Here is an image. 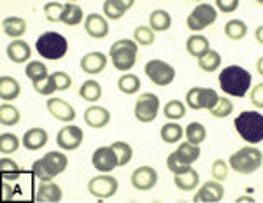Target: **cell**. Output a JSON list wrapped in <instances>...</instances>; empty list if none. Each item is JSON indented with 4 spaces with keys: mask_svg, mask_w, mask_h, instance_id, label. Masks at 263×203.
<instances>
[{
    "mask_svg": "<svg viewBox=\"0 0 263 203\" xmlns=\"http://www.w3.org/2000/svg\"><path fill=\"white\" fill-rule=\"evenodd\" d=\"M218 81H219L221 90L227 93V95L242 98L246 93L249 91V88H251L253 77H251V74H249L248 70L242 69V67L230 65V67H227L224 70H221Z\"/></svg>",
    "mask_w": 263,
    "mask_h": 203,
    "instance_id": "6da1fadb",
    "label": "cell"
},
{
    "mask_svg": "<svg viewBox=\"0 0 263 203\" xmlns=\"http://www.w3.org/2000/svg\"><path fill=\"white\" fill-rule=\"evenodd\" d=\"M237 133L248 144H260L263 140V116L256 111H244L233 121Z\"/></svg>",
    "mask_w": 263,
    "mask_h": 203,
    "instance_id": "7a4b0ae2",
    "label": "cell"
},
{
    "mask_svg": "<svg viewBox=\"0 0 263 203\" xmlns=\"http://www.w3.org/2000/svg\"><path fill=\"white\" fill-rule=\"evenodd\" d=\"M67 165H69V159L63 152L51 151L33 163L32 172L41 182H48V180H53L57 175H60L67 168Z\"/></svg>",
    "mask_w": 263,
    "mask_h": 203,
    "instance_id": "3957f363",
    "label": "cell"
},
{
    "mask_svg": "<svg viewBox=\"0 0 263 203\" xmlns=\"http://www.w3.org/2000/svg\"><path fill=\"white\" fill-rule=\"evenodd\" d=\"M35 49L42 58L51 62L62 60L69 51V42L58 32H44L37 37Z\"/></svg>",
    "mask_w": 263,
    "mask_h": 203,
    "instance_id": "277c9868",
    "label": "cell"
},
{
    "mask_svg": "<svg viewBox=\"0 0 263 203\" xmlns=\"http://www.w3.org/2000/svg\"><path fill=\"white\" fill-rule=\"evenodd\" d=\"M137 42L130 40V39H121L116 40L111 46V62L118 70L121 72H128L130 69H134L135 62H137Z\"/></svg>",
    "mask_w": 263,
    "mask_h": 203,
    "instance_id": "5b68a950",
    "label": "cell"
},
{
    "mask_svg": "<svg viewBox=\"0 0 263 203\" xmlns=\"http://www.w3.org/2000/svg\"><path fill=\"white\" fill-rule=\"evenodd\" d=\"M263 165V154L256 147H242L230 156V167L235 172L249 175V173L256 172Z\"/></svg>",
    "mask_w": 263,
    "mask_h": 203,
    "instance_id": "8992f818",
    "label": "cell"
},
{
    "mask_svg": "<svg viewBox=\"0 0 263 203\" xmlns=\"http://www.w3.org/2000/svg\"><path fill=\"white\" fill-rule=\"evenodd\" d=\"M146 75L151 79L156 86H168L174 79H176V70L172 65L165 63L163 60H149L144 67Z\"/></svg>",
    "mask_w": 263,
    "mask_h": 203,
    "instance_id": "52a82bcc",
    "label": "cell"
},
{
    "mask_svg": "<svg viewBox=\"0 0 263 203\" xmlns=\"http://www.w3.org/2000/svg\"><path fill=\"white\" fill-rule=\"evenodd\" d=\"M219 100L218 93L211 88H192L186 93V102H188V107L193 111H200V109H213L216 102Z\"/></svg>",
    "mask_w": 263,
    "mask_h": 203,
    "instance_id": "ba28073f",
    "label": "cell"
},
{
    "mask_svg": "<svg viewBox=\"0 0 263 203\" xmlns=\"http://www.w3.org/2000/svg\"><path fill=\"white\" fill-rule=\"evenodd\" d=\"M216 18H218V12L211 4H198L188 16V28L193 32H200L209 25H213Z\"/></svg>",
    "mask_w": 263,
    "mask_h": 203,
    "instance_id": "9c48e42d",
    "label": "cell"
},
{
    "mask_svg": "<svg viewBox=\"0 0 263 203\" xmlns=\"http://www.w3.org/2000/svg\"><path fill=\"white\" fill-rule=\"evenodd\" d=\"M160 109V100L155 93H142L135 104V117L141 123H151L156 119Z\"/></svg>",
    "mask_w": 263,
    "mask_h": 203,
    "instance_id": "30bf717a",
    "label": "cell"
},
{
    "mask_svg": "<svg viewBox=\"0 0 263 203\" xmlns=\"http://www.w3.org/2000/svg\"><path fill=\"white\" fill-rule=\"evenodd\" d=\"M88 191H90L91 196L100 198V200H105V198H111L116 194L118 191V180L114 179L112 175H97L88 182Z\"/></svg>",
    "mask_w": 263,
    "mask_h": 203,
    "instance_id": "8fae6325",
    "label": "cell"
},
{
    "mask_svg": "<svg viewBox=\"0 0 263 203\" xmlns=\"http://www.w3.org/2000/svg\"><path fill=\"white\" fill-rule=\"evenodd\" d=\"M83 138H84V133L79 126L67 125V126H63L60 132H58L57 144L65 151H74L83 144Z\"/></svg>",
    "mask_w": 263,
    "mask_h": 203,
    "instance_id": "7c38bea8",
    "label": "cell"
},
{
    "mask_svg": "<svg viewBox=\"0 0 263 203\" xmlns=\"http://www.w3.org/2000/svg\"><path fill=\"white\" fill-rule=\"evenodd\" d=\"M132 186L139 191H149L158 182V173L153 167H139L132 172Z\"/></svg>",
    "mask_w": 263,
    "mask_h": 203,
    "instance_id": "4fadbf2b",
    "label": "cell"
},
{
    "mask_svg": "<svg viewBox=\"0 0 263 203\" xmlns=\"http://www.w3.org/2000/svg\"><path fill=\"white\" fill-rule=\"evenodd\" d=\"M91 163H93V167H95L97 170L104 172V173L112 172L116 167H120V165H118V156H116V152H114V149L111 146H109V147L107 146L99 147V149L93 152Z\"/></svg>",
    "mask_w": 263,
    "mask_h": 203,
    "instance_id": "5bb4252c",
    "label": "cell"
},
{
    "mask_svg": "<svg viewBox=\"0 0 263 203\" xmlns=\"http://www.w3.org/2000/svg\"><path fill=\"white\" fill-rule=\"evenodd\" d=\"M224 196V188L219 180H207L205 184L198 189V193L195 194L193 201L197 203H216L221 201Z\"/></svg>",
    "mask_w": 263,
    "mask_h": 203,
    "instance_id": "9a60e30c",
    "label": "cell"
},
{
    "mask_svg": "<svg viewBox=\"0 0 263 203\" xmlns=\"http://www.w3.org/2000/svg\"><path fill=\"white\" fill-rule=\"evenodd\" d=\"M46 107L51 116H54L58 121L63 123H70L76 119V111L74 107L69 104V102L62 100V98H49L46 102Z\"/></svg>",
    "mask_w": 263,
    "mask_h": 203,
    "instance_id": "2e32d148",
    "label": "cell"
},
{
    "mask_svg": "<svg viewBox=\"0 0 263 203\" xmlns=\"http://www.w3.org/2000/svg\"><path fill=\"white\" fill-rule=\"evenodd\" d=\"M105 67H107V56L100 51H93L81 58V70L88 75L102 74Z\"/></svg>",
    "mask_w": 263,
    "mask_h": 203,
    "instance_id": "e0dca14e",
    "label": "cell"
},
{
    "mask_svg": "<svg viewBox=\"0 0 263 203\" xmlns=\"http://www.w3.org/2000/svg\"><path fill=\"white\" fill-rule=\"evenodd\" d=\"M84 30L93 39H104L109 33V23L105 21V18H102L97 12L88 14V18L84 19Z\"/></svg>",
    "mask_w": 263,
    "mask_h": 203,
    "instance_id": "ac0fdd59",
    "label": "cell"
},
{
    "mask_svg": "<svg viewBox=\"0 0 263 203\" xmlns=\"http://www.w3.org/2000/svg\"><path fill=\"white\" fill-rule=\"evenodd\" d=\"M84 121L90 128H104L111 121V112L105 107H99V105H91L84 111Z\"/></svg>",
    "mask_w": 263,
    "mask_h": 203,
    "instance_id": "d6986e66",
    "label": "cell"
},
{
    "mask_svg": "<svg viewBox=\"0 0 263 203\" xmlns=\"http://www.w3.org/2000/svg\"><path fill=\"white\" fill-rule=\"evenodd\" d=\"M63 198V193H62V188L58 184L51 182V180H48V182H42L39 186V189H37L35 193V200L37 201H42V203H58L62 201Z\"/></svg>",
    "mask_w": 263,
    "mask_h": 203,
    "instance_id": "ffe728a7",
    "label": "cell"
},
{
    "mask_svg": "<svg viewBox=\"0 0 263 203\" xmlns=\"http://www.w3.org/2000/svg\"><path fill=\"white\" fill-rule=\"evenodd\" d=\"M48 132L42 128H30L23 135V146L28 151H39L48 144Z\"/></svg>",
    "mask_w": 263,
    "mask_h": 203,
    "instance_id": "44dd1931",
    "label": "cell"
},
{
    "mask_svg": "<svg viewBox=\"0 0 263 203\" xmlns=\"http://www.w3.org/2000/svg\"><path fill=\"white\" fill-rule=\"evenodd\" d=\"M7 56H9L11 62L14 63H25L30 60L32 56V49L30 46L25 40H12L9 46H7Z\"/></svg>",
    "mask_w": 263,
    "mask_h": 203,
    "instance_id": "7402d4cb",
    "label": "cell"
},
{
    "mask_svg": "<svg viewBox=\"0 0 263 203\" xmlns=\"http://www.w3.org/2000/svg\"><path fill=\"white\" fill-rule=\"evenodd\" d=\"M134 4H135L134 0H105L104 14L107 16L109 19H120Z\"/></svg>",
    "mask_w": 263,
    "mask_h": 203,
    "instance_id": "603a6c76",
    "label": "cell"
},
{
    "mask_svg": "<svg viewBox=\"0 0 263 203\" xmlns=\"http://www.w3.org/2000/svg\"><path fill=\"white\" fill-rule=\"evenodd\" d=\"M186 51L192 54L193 58H198L200 60L202 56H205L211 51V44L207 40V37L203 35H192L186 40Z\"/></svg>",
    "mask_w": 263,
    "mask_h": 203,
    "instance_id": "cb8c5ba5",
    "label": "cell"
},
{
    "mask_svg": "<svg viewBox=\"0 0 263 203\" xmlns=\"http://www.w3.org/2000/svg\"><path fill=\"white\" fill-rule=\"evenodd\" d=\"M20 93H21L20 83L14 77H9V75H2L0 77V98L4 102L16 100L20 96Z\"/></svg>",
    "mask_w": 263,
    "mask_h": 203,
    "instance_id": "d4e9b609",
    "label": "cell"
},
{
    "mask_svg": "<svg viewBox=\"0 0 263 203\" xmlns=\"http://www.w3.org/2000/svg\"><path fill=\"white\" fill-rule=\"evenodd\" d=\"M2 30L6 35L14 37V39L18 40L20 37L25 35V32H27V21L23 18H18V16H9V18L4 19Z\"/></svg>",
    "mask_w": 263,
    "mask_h": 203,
    "instance_id": "484cf974",
    "label": "cell"
},
{
    "mask_svg": "<svg viewBox=\"0 0 263 203\" xmlns=\"http://www.w3.org/2000/svg\"><path fill=\"white\" fill-rule=\"evenodd\" d=\"M198 182H200V175L193 168L184 173H179V175H174V184L179 189H182V191H193L198 186Z\"/></svg>",
    "mask_w": 263,
    "mask_h": 203,
    "instance_id": "4316f807",
    "label": "cell"
},
{
    "mask_svg": "<svg viewBox=\"0 0 263 203\" xmlns=\"http://www.w3.org/2000/svg\"><path fill=\"white\" fill-rule=\"evenodd\" d=\"M172 25V18L167 11L163 9H156L151 12L149 16V28L153 32H165L168 30Z\"/></svg>",
    "mask_w": 263,
    "mask_h": 203,
    "instance_id": "83f0119b",
    "label": "cell"
},
{
    "mask_svg": "<svg viewBox=\"0 0 263 203\" xmlns=\"http://www.w3.org/2000/svg\"><path fill=\"white\" fill-rule=\"evenodd\" d=\"M176 154L182 163L192 165L200 158V147L195 146V144H192V142H186V144H181L179 149L176 151Z\"/></svg>",
    "mask_w": 263,
    "mask_h": 203,
    "instance_id": "f1b7e54d",
    "label": "cell"
},
{
    "mask_svg": "<svg viewBox=\"0 0 263 203\" xmlns=\"http://www.w3.org/2000/svg\"><path fill=\"white\" fill-rule=\"evenodd\" d=\"M79 96H81L83 100H86V102L100 100L102 86L97 81H93V79H88V81H84L81 84V88H79Z\"/></svg>",
    "mask_w": 263,
    "mask_h": 203,
    "instance_id": "f546056e",
    "label": "cell"
},
{
    "mask_svg": "<svg viewBox=\"0 0 263 203\" xmlns=\"http://www.w3.org/2000/svg\"><path fill=\"white\" fill-rule=\"evenodd\" d=\"M83 19V9L78 6V4H65V9H63L62 14V23L67 25V27H76L79 25Z\"/></svg>",
    "mask_w": 263,
    "mask_h": 203,
    "instance_id": "4dcf8cb0",
    "label": "cell"
},
{
    "mask_svg": "<svg viewBox=\"0 0 263 203\" xmlns=\"http://www.w3.org/2000/svg\"><path fill=\"white\" fill-rule=\"evenodd\" d=\"M224 33H227L228 39L240 40V39H244L246 33H248V25L240 19H230L224 25Z\"/></svg>",
    "mask_w": 263,
    "mask_h": 203,
    "instance_id": "1f68e13d",
    "label": "cell"
},
{
    "mask_svg": "<svg viewBox=\"0 0 263 203\" xmlns=\"http://www.w3.org/2000/svg\"><path fill=\"white\" fill-rule=\"evenodd\" d=\"M20 119H21L20 111L14 105H9V104L0 105V123H2L4 126H14V125H18Z\"/></svg>",
    "mask_w": 263,
    "mask_h": 203,
    "instance_id": "d6a6232c",
    "label": "cell"
},
{
    "mask_svg": "<svg viewBox=\"0 0 263 203\" xmlns=\"http://www.w3.org/2000/svg\"><path fill=\"white\" fill-rule=\"evenodd\" d=\"M25 74L32 83H39L48 77V67L42 62H30L27 65V69H25Z\"/></svg>",
    "mask_w": 263,
    "mask_h": 203,
    "instance_id": "836d02e7",
    "label": "cell"
},
{
    "mask_svg": "<svg viewBox=\"0 0 263 203\" xmlns=\"http://www.w3.org/2000/svg\"><path fill=\"white\" fill-rule=\"evenodd\" d=\"M219 65H221V54L213 49H211L205 56H202L200 60H198V67H200L203 72H216L219 69Z\"/></svg>",
    "mask_w": 263,
    "mask_h": 203,
    "instance_id": "e575fe53",
    "label": "cell"
},
{
    "mask_svg": "<svg viewBox=\"0 0 263 203\" xmlns=\"http://www.w3.org/2000/svg\"><path fill=\"white\" fill-rule=\"evenodd\" d=\"M184 128H181L179 125H176V123H168V125H163L162 130H160V135H162V138L167 144H176L181 140V137L184 135L182 132Z\"/></svg>",
    "mask_w": 263,
    "mask_h": 203,
    "instance_id": "d590c367",
    "label": "cell"
},
{
    "mask_svg": "<svg viewBox=\"0 0 263 203\" xmlns=\"http://www.w3.org/2000/svg\"><path fill=\"white\" fill-rule=\"evenodd\" d=\"M186 137H188V142L198 146V144H202L207 137L205 126L200 125V123H190V125L186 126Z\"/></svg>",
    "mask_w": 263,
    "mask_h": 203,
    "instance_id": "8d00e7d4",
    "label": "cell"
},
{
    "mask_svg": "<svg viewBox=\"0 0 263 203\" xmlns=\"http://www.w3.org/2000/svg\"><path fill=\"white\" fill-rule=\"evenodd\" d=\"M118 88H120L123 93H126V95H134V93H137L139 88H141V79L134 74H125V75H121L120 81H118Z\"/></svg>",
    "mask_w": 263,
    "mask_h": 203,
    "instance_id": "74e56055",
    "label": "cell"
},
{
    "mask_svg": "<svg viewBox=\"0 0 263 203\" xmlns=\"http://www.w3.org/2000/svg\"><path fill=\"white\" fill-rule=\"evenodd\" d=\"M111 147L114 149V152H116L118 165H120V167H125V165L130 163L132 156H134V151H132V147L128 146V144L126 142H114V144H111Z\"/></svg>",
    "mask_w": 263,
    "mask_h": 203,
    "instance_id": "f35d334b",
    "label": "cell"
},
{
    "mask_svg": "<svg viewBox=\"0 0 263 203\" xmlns=\"http://www.w3.org/2000/svg\"><path fill=\"white\" fill-rule=\"evenodd\" d=\"M0 172H2L4 180H16L20 177L21 170L16 161H12L9 158H2L0 159Z\"/></svg>",
    "mask_w": 263,
    "mask_h": 203,
    "instance_id": "ab89813d",
    "label": "cell"
},
{
    "mask_svg": "<svg viewBox=\"0 0 263 203\" xmlns=\"http://www.w3.org/2000/svg\"><path fill=\"white\" fill-rule=\"evenodd\" d=\"M163 114H165V117L176 121V119H181V117H184L186 107H184V104L179 102V100H171L167 105H165Z\"/></svg>",
    "mask_w": 263,
    "mask_h": 203,
    "instance_id": "60d3db41",
    "label": "cell"
},
{
    "mask_svg": "<svg viewBox=\"0 0 263 203\" xmlns=\"http://www.w3.org/2000/svg\"><path fill=\"white\" fill-rule=\"evenodd\" d=\"M20 147V138L14 133H2L0 137V152L2 154H12Z\"/></svg>",
    "mask_w": 263,
    "mask_h": 203,
    "instance_id": "b9f144b4",
    "label": "cell"
},
{
    "mask_svg": "<svg viewBox=\"0 0 263 203\" xmlns=\"http://www.w3.org/2000/svg\"><path fill=\"white\" fill-rule=\"evenodd\" d=\"M63 9H65V4H62V2H48V4L44 6L46 19L51 21V23H57V21H62Z\"/></svg>",
    "mask_w": 263,
    "mask_h": 203,
    "instance_id": "7bdbcfd3",
    "label": "cell"
},
{
    "mask_svg": "<svg viewBox=\"0 0 263 203\" xmlns=\"http://www.w3.org/2000/svg\"><path fill=\"white\" fill-rule=\"evenodd\" d=\"M134 39L141 46H151L155 42V32L149 27H137L134 32Z\"/></svg>",
    "mask_w": 263,
    "mask_h": 203,
    "instance_id": "ee69618b",
    "label": "cell"
},
{
    "mask_svg": "<svg viewBox=\"0 0 263 203\" xmlns=\"http://www.w3.org/2000/svg\"><path fill=\"white\" fill-rule=\"evenodd\" d=\"M233 112V104L228 98H219L216 102V105L211 109V114L214 117H227Z\"/></svg>",
    "mask_w": 263,
    "mask_h": 203,
    "instance_id": "f6af8a7d",
    "label": "cell"
},
{
    "mask_svg": "<svg viewBox=\"0 0 263 203\" xmlns=\"http://www.w3.org/2000/svg\"><path fill=\"white\" fill-rule=\"evenodd\" d=\"M167 167H168V170H171V172L174 173V175H179V173H184V172L192 170V165L182 163L181 159L177 158L176 151H174L172 154L167 158Z\"/></svg>",
    "mask_w": 263,
    "mask_h": 203,
    "instance_id": "bcb514c9",
    "label": "cell"
},
{
    "mask_svg": "<svg viewBox=\"0 0 263 203\" xmlns=\"http://www.w3.org/2000/svg\"><path fill=\"white\" fill-rule=\"evenodd\" d=\"M33 90H35L39 95H51L53 91H57V84H54L53 75H48L46 79H42L39 83H33Z\"/></svg>",
    "mask_w": 263,
    "mask_h": 203,
    "instance_id": "7dc6e473",
    "label": "cell"
},
{
    "mask_svg": "<svg viewBox=\"0 0 263 203\" xmlns=\"http://www.w3.org/2000/svg\"><path fill=\"white\" fill-rule=\"evenodd\" d=\"M54 79V84H57V91H65L70 88L72 84V79L69 74H65V72H54V74H51Z\"/></svg>",
    "mask_w": 263,
    "mask_h": 203,
    "instance_id": "c3c4849f",
    "label": "cell"
},
{
    "mask_svg": "<svg viewBox=\"0 0 263 203\" xmlns=\"http://www.w3.org/2000/svg\"><path fill=\"white\" fill-rule=\"evenodd\" d=\"M211 172H213L214 179L216 180H224L228 177V168H227V163L221 161V159H216V161L213 163V168H211Z\"/></svg>",
    "mask_w": 263,
    "mask_h": 203,
    "instance_id": "681fc988",
    "label": "cell"
},
{
    "mask_svg": "<svg viewBox=\"0 0 263 203\" xmlns=\"http://www.w3.org/2000/svg\"><path fill=\"white\" fill-rule=\"evenodd\" d=\"M249 96H251V102H253L254 107L263 109V83L256 84V86L253 88V91Z\"/></svg>",
    "mask_w": 263,
    "mask_h": 203,
    "instance_id": "f907efd6",
    "label": "cell"
},
{
    "mask_svg": "<svg viewBox=\"0 0 263 203\" xmlns=\"http://www.w3.org/2000/svg\"><path fill=\"white\" fill-rule=\"evenodd\" d=\"M218 4V9L221 12H233L239 7V0H216Z\"/></svg>",
    "mask_w": 263,
    "mask_h": 203,
    "instance_id": "816d5d0a",
    "label": "cell"
},
{
    "mask_svg": "<svg viewBox=\"0 0 263 203\" xmlns=\"http://www.w3.org/2000/svg\"><path fill=\"white\" fill-rule=\"evenodd\" d=\"M254 35H256V40L263 46V27H258L256 32H254Z\"/></svg>",
    "mask_w": 263,
    "mask_h": 203,
    "instance_id": "f5cc1de1",
    "label": "cell"
},
{
    "mask_svg": "<svg viewBox=\"0 0 263 203\" xmlns=\"http://www.w3.org/2000/svg\"><path fill=\"white\" fill-rule=\"evenodd\" d=\"M256 69H258V72H260V75H263V56L260 58V60H258Z\"/></svg>",
    "mask_w": 263,
    "mask_h": 203,
    "instance_id": "db71d44e",
    "label": "cell"
}]
</instances>
